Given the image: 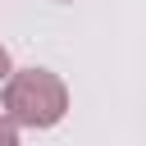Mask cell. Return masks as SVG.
<instances>
[{
  "mask_svg": "<svg viewBox=\"0 0 146 146\" xmlns=\"http://www.w3.org/2000/svg\"><path fill=\"white\" fill-rule=\"evenodd\" d=\"M5 114L18 128H55L68 114V87L50 68H18L5 78Z\"/></svg>",
  "mask_w": 146,
  "mask_h": 146,
  "instance_id": "obj_1",
  "label": "cell"
},
{
  "mask_svg": "<svg viewBox=\"0 0 146 146\" xmlns=\"http://www.w3.org/2000/svg\"><path fill=\"white\" fill-rule=\"evenodd\" d=\"M0 146H18V123L0 110Z\"/></svg>",
  "mask_w": 146,
  "mask_h": 146,
  "instance_id": "obj_2",
  "label": "cell"
},
{
  "mask_svg": "<svg viewBox=\"0 0 146 146\" xmlns=\"http://www.w3.org/2000/svg\"><path fill=\"white\" fill-rule=\"evenodd\" d=\"M5 78H9V50L0 46V82H5Z\"/></svg>",
  "mask_w": 146,
  "mask_h": 146,
  "instance_id": "obj_3",
  "label": "cell"
}]
</instances>
